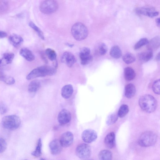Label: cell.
Masks as SVG:
<instances>
[{
    "mask_svg": "<svg viewBox=\"0 0 160 160\" xmlns=\"http://www.w3.org/2000/svg\"><path fill=\"white\" fill-rule=\"evenodd\" d=\"M56 72V68L48 66H42L32 70L27 76L26 79L30 80L46 76H52Z\"/></svg>",
    "mask_w": 160,
    "mask_h": 160,
    "instance_id": "6da1fadb",
    "label": "cell"
},
{
    "mask_svg": "<svg viewBox=\"0 0 160 160\" xmlns=\"http://www.w3.org/2000/svg\"><path fill=\"white\" fill-rule=\"evenodd\" d=\"M138 102L141 109L148 113L153 112L157 107L156 99L153 96L149 94H145L141 96Z\"/></svg>",
    "mask_w": 160,
    "mask_h": 160,
    "instance_id": "7a4b0ae2",
    "label": "cell"
},
{
    "mask_svg": "<svg viewBox=\"0 0 160 160\" xmlns=\"http://www.w3.org/2000/svg\"><path fill=\"white\" fill-rule=\"evenodd\" d=\"M71 32L73 38L77 41L85 39L88 34L87 28L83 24L80 22L76 23L73 25Z\"/></svg>",
    "mask_w": 160,
    "mask_h": 160,
    "instance_id": "3957f363",
    "label": "cell"
},
{
    "mask_svg": "<svg viewBox=\"0 0 160 160\" xmlns=\"http://www.w3.org/2000/svg\"><path fill=\"white\" fill-rule=\"evenodd\" d=\"M21 123L20 118L15 115L5 116L2 118V125L4 128L12 130L18 128Z\"/></svg>",
    "mask_w": 160,
    "mask_h": 160,
    "instance_id": "277c9868",
    "label": "cell"
},
{
    "mask_svg": "<svg viewBox=\"0 0 160 160\" xmlns=\"http://www.w3.org/2000/svg\"><path fill=\"white\" fill-rule=\"evenodd\" d=\"M157 137L156 134L151 131L145 132L142 134L138 140L139 144L147 147L153 145L156 142Z\"/></svg>",
    "mask_w": 160,
    "mask_h": 160,
    "instance_id": "5b68a950",
    "label": "cell"
},
{
    "mask_svg": "<svg viewBox=\"0 0 160 160\" xmlns=\"http://www.w3.org/2000/svg\"><path fill=\"white\" fill-rule=\"evenodd\" d=\"M58 3L55 0L43 1L40 4L39 9L42 13L46 14H51L55 12L58 8Z\"/></svg>",
    "mask_w": 160,
    "mask_h": 160,
    "instance_id": "8992f818",
    "label": "cell"
},
{
    "mask_svg": "<svg viewBox=\"0 0 160 160\" xmlns=\"http://www.w3.org/2000/svg\"><path fill=\"white\" fill-rule=\"evenodd\" d=\"M75 153L76 155L79 158L82 159H87L91 156V148L88 144H81L77 147Z\"/></svg>",
    "mask_w": 160,
    "mask_h": 160,
    "instance_id": "52a82bcc",
    "label": "cell"
},
{
    "mask_svg": "<svg viewBox=\"0 0 160 160\" xmlns=\"http://www.w3.org/2000/svg\"><path fill=\"white\" fill-rule=\"evenodd\" d=\"M79 56L81 63L82 65L89 64L93 59L92 56L90 54V50L87 47H84L81 49Z\"/></svg>",
    "mask_w": 160,
    "mask_h": 160,
    "instance_id": "ba28073f",
    "label": "cell"
},
{
    "mask_svg": "<svg viewBox=\"0 0 160 160\" xmlns=\"http://www.w3.org/2000/svg\"><path fill=\"white\" fill-rule=\"evenodd\" d=\"M83 141L86 143H89L94 141L97 138L96 132L92 129H87L82 132L81 135Z\"/></svg>",
    "mask_w": 160,
    "mask_h": 160,
    "instance_id": "9c48e42d",
    "label": "cell"
},
{
    "mask_svg": "<svg viewBox=\"0 0 160 160\" xmlns=\"http://www.w3.org/2000/svg\"><path fill=\"white\" fill-rule=\"evenodd\" d=\"M73 138V134L70 132L68 131L61 135L59 141L62 147L67 148L72 144Z\"/></svg>",
    "mask_w": 160,
    "mask_h": 160,
    "instance_id": "30bf717a",
    "label": "cell"
},
{
    "mask_svg": "<svg viewBox=\"0 0 160 160\" xmlns=\"http://www.w3.org/2000/svg\"><path fill=\"white\" fill-rule=\"evenodd\" d=\"M71 115L70 112L68 110L63 109L58 113V121L61 125L66 124L71 120Z\"/></svg>",
    "mask_w": 160,
    "mask_h": 160,
    "instance_id": "8fae6325",
    "label": "cell"
},
{
    "mask_svg": "<svg viewBox=\"0 0 160 160\" xmlns=\"http://www.w3.org/2000/svg\"><path fill=\"white\" fill-rule=\"evenodd\" d=\"M61 61L68 67H71L75 63L76 59L72 53L69 52H66L62 54Z\"/></svg>",
    "mask_w": 160,
    "mask_h": 160,
    "instance_id": "7c38bea8",
    "label": "cell"
},
{
    "mask_svg": "<svg viewBox=\"0 0 160 160\" xmlns=\"http://www.w3.org/2000/svg\"><path fill=\"white\" fill-rule=\"evenodd\" d=\"M136 12L138 14L143 15L151 18L157 16L159 14V12L155 9L149 8H139L136 9Z\"/></svg>",
    "mask_w": 160,
    "mask_h": 160,
    "instance_id": "4fadbf2b",
    "label": "cell"
},
{
    "mask_svg": "<svg viewBox=\"0 0 160 160\" xmlns=\"http://www.w3.org/2000/svg\"><path fill=\"white\" fill-rule=\"evenodd\" d=\"M49 147L51 153L53 155L59 154L62 150V147L59 140L57 139H54L50 142Z\"/></svg>",
    "mask_w": 160,
    "mask_h": 160,
    "instance_id": "5bb4252c",
    "label": "cell"
},
{
    "mask_svg": "<svg viewBox=\"0 0 160 160\" xmlns=\"http://www.w3.org/2000/svg\"><path fill=\"white\" fill-rule=\"evenodd\" d=\"M104 143L107 148L110 149L113 148L115 145V136L113 132L108 134L104 139Z\"/></svg>",
    "mask_w": 160,
    "mask_h": 160,
    "instance_id": "9a60e30c",
    "label": "cell"
},
{
    "mask_svg": "<svg viewBox=\"0 0 160 160\" xmlns=\"http://www.w3.org/2000/svg\"><path fill=\"white\" fill-rule=\"evenodd\" d=\"M19 54L28 61H32L35 59V57L32 52L27 48H21L19 51Z\"/></svg>",
    "mask_w": 160,
    "mask_h": 160,
    "instance_id": "2e32d148",
    "label": "cell"
},
{
    "mask_svg": "<svg viewBox=\"0 0 160 160\" xmlns=\"http://www.w3.org/2000/svg\"><path fill=\"white\" fill-rule=\"evenodd\" d=\"M73 91V88L71 84L64 86L61 89V95L64 98L68 99L72 95Z\"/></svg>",
    "mask_w": 160,
    "mask_h": 160,
    "instance_id": "e0dca14e",
    "label": "cell"
},
{
    "mask_svg": "<svg viewBox=\"0 0 160 160\" xmlns=\"http://www.w3.org/2000/svg\"><path fill=\"white\" fill-rule=\"evenodd\" d=\"M10 43L14 47L19 46L23 42V39L20 36L15 34H12L9 37Z\"/></svg>",
    "mask_w": 160,
    "mask_h": 160,
    "instance_id": "ac0fdd59",
    "label": "cell"
},
{
    "mask_svg": "<svg viewBox=\"0 0 160 160\" xmlns=\"http://www.w3.org/2000/svg\"><path fill=\"white\" fill-rule=\"evenodd\" d=\"M136 90L134 85L132 83L127 84L125 88V95L128 98L133 97L135 94Z\"/></svg>",
    "mask_w": 160,
    "mask_h": 160,
    "instance_id": "d6986e66",
    "label": "cell"
},
{
    "mask_svg": "<svg viewBox=\"0 0 160 160\" xmlns=\"http://www.w3.org/2000/svg\"><path fill=\"white\" fill-rule=\"evenodd\" d=\"M153 56L152 51L148 49L147 51L140 53L139 55V58L141 61L147 62L151 60Z\"/></svg>",
    "mask_w": 160,
    "mask_h": 160,
    "instance_id": "ffe728a7",
    "label": "cell"
},
{
    "mask_svg": "<svg viewBox=\"0 0 160 160\" xmlns=\"http://www.w3.org/2000/svg\"><path fill=\"white\" fill-rule=\"evenodd\" d=\"M124 77L127 81L133 80L135 76V73L134 70L131 67H127L125 68L124 71Z\"/></svg>",
    "mask_w": 160,
    "mask_h": 160,
    "instance_id": "44dd1931",
    "label": "cell"
},
{
    "mask_svg": "<svg viewBox=\"0 0 160 160\" xmlns=\"http://www.w3.org/2000/svg\"><path fill=\"white\" fill-rule=\"evenodd\" d=\"M40 86V81L37 80H34L31 81L28 85V92L30 93H35L38 90Z\"/></svg>",
    "mask_w": 160,
    "mask_h": 160,
    "instance_id": "7402d4cb",
    "label": "cell"
},
{
    "mask_svg": "<svg viewBox=\"0 0 160 160\" xmlns=\"http://www.w3.org/2000/svg\"><path fill=\"white\" fill-rule=\"evenodd\" d=\"M98 157L99 160H112V154L110 151L103 150L99 152Z\"/></svg>",
    "mask_w": 160,
    "mask_h": 160,
    "instance_id": "603a6c76",
    "label": "cell"
},
{
    "mask_svg": "<svg viewBox=\"0 0 160 160\" xmlns=\"http://www.w3.org/2000/svg\"><path fill=\"white\" fill-rule=\"evenodd\" d=\"M110 54L112 58L118 59L121 57L122 52L119 47L118 46H114L111 49Z\"/></svg>",
    "mask_w": 160,
    "mask_h": 160,
    "instance_id": "cb8c5ba5",
    "label": "cell"
},
{
    "mask_svg": "<svg viewBox=\"0 0 160 160\" xmlns=\"http://www.w3.org/2000/svg\"><path fill=\"white\" fill-rule=\"evenodd\" d=\"M148 47V49L152 50V49H155L158 48L160 45V38L159 36H157L153 38L149 42Z\"/></svg>",
    "mask_w": 160,
    "mask_h": 160,
    "instance_id": "d4e9b609",
    "label": "cell"
},
{
    "mask_svg": "<svg viewBox=\"0 0 160 160\" xmlns=\"http://www.w3.org/2000/svg\"><path fill=\"white\" fill-rule=\"evenodd\" d=\"M42 143L41 138H39L38 140L37 146L34 151L31 153V154L35 157H40L42 154L41 149Z\"/></svg>",
    "mask_w": 160,
    "mask_h": 160,
    "instance_id": "484cf974",
    "label": "cell"
},
{
    "mask_svg": "<svg viewBox=\"0 0 160 160\" xmlns=\"http://www.w3.org/2000/svg\"><path fill=\"white\" fill-rule=\"evenodd\" d=\"M29 25L36 32L38 35L41 39L42 40L45 39V37L42 32L33 22L32 21L29 22Z\"/></svg>",
    "mask_w": 160,
    "mask_h": 160,
    "instance_id": "4316f807",
    "label": "cell"
},
{
    "mask_svg": "<svg viewBox=\"0 0 160 160\" xmlns=\"http://www.w3.org/2000/svg\"><path fill=\"white\" fill-rule=\"evenodd\" d=\"M45 53L48 58L51 61H53L56 60L57 54L54 50L48 48L45 50Z\"/></svg>",
    "mask_w": 160,
    "mask_h": 160,
    "instance_id": "83f0119b",
    "label": "cell"
},
{
    "mask_svg": "<svg viewBox=\"0 0 160 160\" xmlns=\"http://www.w3.org/2000/svg\"><path fill=\"white\" fill-rule=\"evenodd\" d=\"M129 111V108L127 105L122 104L120 107L118 113V116L122 118L125 116Z\"/></svg>",
    "mask_w": 160,
    "mask_h": 160,
    "instance_id": "f1b7e54d",
    "label": "cell"
},
{
    "mask_svg": "<svg viewBox=\"0 0 160 160\" xmlns=\"http://www.w3.org/2000/svg\"><path fill=\"white\" fill-rule=\"evenodd\" d=\"M122 59L123 61L127 64L133 63L136 60L135 56L132 54L129 53L124 54L122 57Z\"/></svg>",
    "mask_w": 160,
    "mask_h": 160,
    "instance_id": "f546056e",
    "label": "cell"
},
{
    "mask_svg": "<svg viewBox=\"0 0 160 160\" xmlns=\"http://www.w3.org/2000/svg\"><path fill=\"white\" fill-rule=\"evenodd\" d=\"M149 41L146 38H143L139 40L135 45L134 48L135 50L139 48L142 46L148 44Z\"/></svg>",
    "mask_w": 160,
    "mask_h": 160,
    "instance_id": "4dcf8cb0",
    "label": "cell"
},
{
    "mask_svg": "<svg viewBox=\"0 0 160 160\" xmlns=\"http://www.w3.org/2000/svg\"><path fill=\"white\" fill-rule=\"evenodd\" d=\"M14 54L12 52H6L3 55V58L7 64L11 63L14 58Z\"/></svg>",
    "mask_w": 160,
    "mask_h": 160,
    "instance_id": "1f68e13d",
    "label": "cell"
},
{
    "mask_svg": "<svg viewBox=\"0 0 160 160\" xmlns=\"http://www.w3.org/2000/svg\"><path fill=\"white\" fill-rule=\"evenodd\" d=\"M118 115L115 113L111 114L108 116L106 123L108 125H110L114 123L117 120Z\"/></svg>",
    "mask_w": 160,
    "mask_h": 160,
    "instance_id": "d6a6232c",
    "label": "cell"
},
{
    "mask_svg": "<svg viewBox=\"0 0 160 160\" xmlns=\"http://www.w3.org/2000/svg\"><path fill=\"white\" fill-rule=\"evenodd\" d=\"M160 81L159 79L155 81L152 86V89L153 92L157 94H160Z\"/></svg>",
    "mask_w": 160,
    "mask_h": 160,
    "instance_id": "836d02e7",
    "label": "cell"
},
{
    "mask_svg": "<svg viewBox=\"0 0 160 160\" xmlns=\"http://www.w3.org/2000/svg\"><path fill=\"white\" fill-rule=\"evenodd\" d=\"M107 50V47L105 44L102 43L98 47V52L100 55H103L106 53Z\"/></svg>",
    "mask_w": 160,
    "mask_h": 160,
    "instance_id": "e575fe53",
    "label": "cell"
},
{
    "mask_svg": "<svg viewBox=\"0 0 160 160\" xmlns=\"http://www.w3.org/2000/svg\"><path fill=\"white\" fill-rule=\"evenodd\" d=\"M2 81L8 84L11 85L13 84L15 82L14 78L11 76H5L2 80Z\"/></svg>",
    "mask_w": 160,
    "mask_h": 160,
    "instance_id": "d590c367",
    "label": "cell"
},
{
    "mask_svg": "<svg viewBox=\"0 0 160 160\" xmlns=\"http://www.w3.org/2000/svg\"><path fill=\"white\" fill-rule=\"evenodd\" d=\"M7 143L6 141L2 138H0V153L3 152L6 149Z\"/></svg>",
    "mask_w": 160,
    "mask_h": 160,
    "instance_id": "8d00e7d4",
    "label": "cell"
},
{
    "mask_svg": "<svg viewBox=\"0 0 160 160\" xmlns=\"http://www.w3.org/2000/svg\"><path fill=\"white\" fill-rule=\"evenodd\" d=\"M7 111V107L6 104L3 102H0V114H3Z\"/></svg>",
    "mask_w": 160,
    "mask_h": 160,
    "instance_id": "74e56055",
    "label": "cell"
},
{
    "mask_svg": "<svg viewBox=\"0 0 160 160\" xmlns=\"http://www.w3.org/2000/svg\"><path fill=\"white\" fill-rule=\"evenodd\" d=\"M7 33L3 31L0 30V38H3L6 37Z\"/></svg>",
    "mask_w": 160,
    "mask_h": 160,
    "instance_id": "f35d334b",
    "label": "cell"
},
{
    "mask_svg": "<svg viewBox=\"0 0 160 160\" xmlns=\"http://www.w3.org/2000/svg\"><path fill=\"white\" fill-rule=\"evenodd\" d=\"M5 75L2 72H0V80L2 81Z\"/></svg>",
    "mask_w": 160,
    "mask_h": 160,
    "instance_id": "ab89813d",
    "label": "cell"
},
{
    "mask_svg": "<svg viewBox=\"0 0 160 160\" xmlns=\"http://www.w3.org/2000/svg\"><path fill=\"white\" fill-rule=\"evenodd\" d=\"M156 23L157 26L159 27H160V18H158L156 20Z\"/></svg>",
    "mask_w": 160,
    "mask_h": 160,
    "instance_id": "60d3db41",
    "label": "cell"
},
{
    "mask_svg": "<svg viewBox=\"0 0 160 160\" xmlns=\"http://www.w3.org/2000/svg\"><path fill=\"white\" fill-rule=\"evenodd\" d=\"M65 44L66 45L70 48H72L74 46L73 44H71L68 42L66 43Z\"/></svg>",
    "mask_w": 160,
    "mask_h": 160,
    "instance_id": "b9f144b4",
    "label": "cell"
},
{
    "mask_svg": "<svg viewBox=\"0 0 160 160\" xmlns=\"http://www.w3.org/2000/svg\"><path fill=\"white\" fill-rule=\"evenodd\" d=\"M156 59L157 60H159L160 59V53L159 52L158 54L157 55Z\"/></svg>",
    "mask_w": 160,
    "mask_h": 160,
    "instance_id": "7bdbcfd3",
    "label": "cell"
},
{
    "mask_svg": "<svg viewBox=\"0 0 160 160\" xmlns=\"http://www.w3.org/2000/svg\"><path fill=\"white\" fill-rule=\"evenodd\" d=\"M39 160H45L44 158H41Z\"/></svg>",
    "mask_w": 160,
    "mask_h": 160,
    "instance_id": "ee69618b",
    "label": "cell"
},
{
    "mask_svg": "<svg viewBox=\"0 0 160 160\" xmlns=\"http://www.w3.org/2000/svg\"><path fill=\"white\" fill-rule=\"evenodd\" d=\"M2 60L0 59V64L2 63Z\"/></svg>",
    "mask_w": 160,
    "mask_h": 160,
    "instance_id": "f6af8a7d",
    "label": "cell"
},
{
    "mask_svg": "<svg viewBox=\"0 0 160 160\" xmlns=\"http://www.w3.org/2000/svg\"><path fill=\"white\" fill-rule=\"evenodd\" d=\"M27 160V159H25V160Z\"/></svg>",
    "mask_w": 160,
    "mask_h": 160,
    "instance_id": "bcb514c9",
    "label": "cell"
}]
</instances>
